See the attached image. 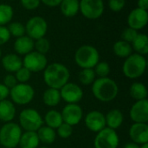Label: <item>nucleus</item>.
I'll list each match as a JSON object with an SVG mask.
<instances>
[{
    "label": "nucleus",
    "instance_id": "nucleus-27",
    "mask_svg": "<svg viewBox=\"0 0 148 148\" xmlns=\"http://www.w3.org/2000/svg\"><path fill=\"white\" fill-rule=\"evenodd\" d=\"M43 122H45L47 126H49L54 130L57 129L63 123L61 113L56 110L49 111L44 117Z\"/></svg>",
    "mask_w": 148,
    "mask_h": 148
},
{
    "label": "nucleus",
    "instance_id": "nucleus-4",
    "mask_svg": "<svg viewBox=\"0 0 148 148\" xmlns=\"http://www.w3.org/2000/svg\"><path fill=\"white\" fill-rule=\"evenodd\" d=\"M147 59L138 53H132L126 58L122 66L123 74L131 79L141 77L147 69Z\"/></svg>",
    "mask_w": 148,
    "mask_h": 148
},
{
    "label": "nucleus",
    "instance_id": "nucleus-43",
    "mask_svg": "<svg viewBox=\"0 0 148 148\" xmlns=\"http://www.w3.org/2000/svg\"><path fill=\"white\" fill-rule=\"evenodd\" d=\"M42 3H43L46 6L49 7H56L60 5L62 0H40Z\"/></svg>",
    "mask_w": 148,
    "mask_h": 148
},
{
    "label": "nucleus",
    "instance_id": "nucleus-41",
    "mask_svg": "<svg viewBox=\"0 0 148 148\" xmlns=\"http://www.w3.org/2000/svg\"><path fill=\"white\" fill-rule=\"evenodd\" d=\"M10 38V34L8 28L5 26H0V45L6 44Z\"/></svg>",
    "mask_w": 148,
    "mask_h": 148
},
{
    "label": "nucleus",
    "instance_id": "nucleus-21",
    "mask_svg": "<svg viewBox=\"0 0 148 148\" xmlns=\"http://www.w3.org/2000/svg\"><path fill=\"white\" fill-rule=\"evenodd\" d=\"M105 119H106V126H108L107 127L111 128L113 130H116L122 125L124 120V116L121 110L112 109L107 113Z\"/></svg>",
    "mask_w": 148,
    "mask_h": 148
},
{
    "label": "nucleus",
    "instance_id": "nucleus-3",
    "mask_svg": "<svg viewBox=\"0 0 148 148\" xmlns=\"http://www.w3.org/2000/svg\"><path fill=\"white\" fill-rule=\"evenodd\" d=\"M75 61L82 69H94L100 62V54L95 47L85 44L76 50Z\"/></svg>",
    "mask_w": 148,
    "mask_h": 148
},
{
    "label": "nucleus",
    "instance_id": "nucleus-42",
    "mask_svg": "<svg viewBox=\"0 0 148 148\" xmlns=\"http://www.w3.org/2000/svg\"><path fill=\"white\" fill-rule=\"evenodd\" d=\"M9 95H10V90L3 84H0V101L7 99Z\"/></svg>",
    "mask_w": 148,
    "mask_h": 148
},
{
    "label": "nucleus",
    "instance_id": "nucleus-1",
    "mask_svg": "<svg viewBox=\"0 0 148 148\" xmlns=\"http://www.w3.org/2000/svg\"><path fill=\"white\" fill-rule=\"evenodd\" d=\"M70 73L69 69L61 63H52L44 69L43 79L49 88L60 90L69 82Z\"/></svg>",
    "mask_w": 148,
    "mask_h": 148
},
{
    "label": "nucleus",
    "instance_id": "nucleus-34",
    "mask_svg": "<svg viewBox=\"0 0 148 148\" xmlns=\"http://www.w3.org/2000/svg\"><path fill=\"white\" fill-rule=\"evenodd\" d=\"M94 68L95 76L99 78H107L110 73V65L107 62H99Z\"/></svg>",
    "mask_w": 148,
    "mask_h": 148
},
{
    "label": "nucleus",
    "instance_id": "nucleus-31",
    "mask_svg": "<svg viewBox=\"0 0 148 148\" xmlns=\"http://www.w3.org/2000/svg\"><path fill=\"white\" fill-rule=\"evenodd\" d=\"M95 73L94 69H82L78 75V79L82 85H89L95 80Z\"/></svg>",
    "mask_w": 148,
    "mask_h": 148
},
{
    "label": "nucleus",
    "instance_id": "nucleus-20",
    "mask_svg": "<svg viewBox=\"0 0 148 148\" xmlns=\"http://www.w3.org/2000/svg\"><path fill=\"white\" fill-rule=\"evenodd\" d=\"M15 116V105L8 99L0 101V120L4 123H9L11 122V120H13Z\"/></svg>",
    "mask_w": 148,
    "mask_h": 148
},
{
    "label": "nucleus",
    "instance_id": "nucleus-30",
    "mask_svg": "<svg viewBox=\"0 0 148 148\" xmlns=\"http://www.w3.org/2000/svg\"><path fill=\"white\" fill-rule=\"evenodd\" d=\"M13 9L6 3H0V26L9 24L13 17Z\"/></svg>",
    "mask_w": 148,
    "mask_h": 148
},
{
    "label": "nucleus",
    "instance_id": "nucleus-35",
    "mask_svg": "<svg viewBox=\"0 0 148 148\" xmlns=\"http://www.w3.org/2000/svg\"><path fill=\"white\" fill-rule=\"evenodd\" d=\"M15 73H16L15 74V77L16 79V81H17V83H20V84H25V83H27L29 80L30 77H31V72L28 69H26L25 67H23V66L21 67Z\"/></svg>",
    "mask_w": 148,
    "mask_h": 148
},
{
    "label": "nucleus",
    "instance_id": "nucleus-9",
    "mask_svg": "<svg viewBox=\"0 0 148 148\" xmlns=\"http://www.w3.org/2000/svg\"><path fill=\"white\" fill-rule=\"evenodd\" d=\"M119 142L120 140L116 131L106 126L97 133L94 145L95 148H117Z\"/></svg>",
    "mask_w": 148,
    "mask_h": 148
},
{
    "label": "nucleus",
    "instance_id": "nucleus-46",
    "mask_svg": "<svg viewBox=\"0 0 148 148\" xmlns=\"http://www.w3.org/2000/svg\"><path fill=\"white\" fill-rule=\"evenodd\" d=\"M140 148H148V144H144V145H141V147Z\"/></svg>",
    "mask_w": 148,
    "mask_h": 148
},
{
    "label": "nucleus",
    "instance_id": "nucleus-25",
    "mask_svg": "<svg viewBox=\"0 0 148 148\" xmlns=\"http://www.w3.org/2000/svg\"><path fill=\"white\" fill-rule=\"evenodd\" d=\"M42 100H43V103L49 107L56 106L62 100L60 91L57 89H54V88H48L43 92Z\"/></svg>",
    "mask_w": 148,
    "mask_h": 148
},
{
    "label": "nucleus",
    "instance_id": "nucleus-49",
    "mask_svg": "<svg viewBox=\"0 0 148 148\" xmlns=\"http://www.w3.org/2000/svg\"><path fill=\"white\" fill-rule=\"evenodd\" d=\"M2 148H6V147H2Z\"/></svg>",
    "mask_w": 148,
    "mask_h": 148
},
{
    "label": "nucleus",
    "instance_id": "nucleus-13",
    "mask_svg": "<svg viewBox=\"0 0 148 148\" xmlns=\"http://www.w3.org/2000/svg\"><path fill=\"white\" fill-rule=\"evenodd\" d=\"M61 114L63 123L71 126L79 124L83 117L82 109L77 104H68L63 107Z\"/></svg>",
    "mask_w": 148,
    "mask_h": 148
},
{
    "label": "nucleus",
    "instance_id": "nucleus-37",
    "mask_svg": "<svg viewBox=\"0 0 148 148\" xmlns=\"http://www.w3.org/2000/svg\"><path fill=\"white\" fill-rule=\"evenodd\" d=\"M138 34L139 33H138L137 31H135V30H134V29H132L130 27L126 28L123 31L122 34H121V38H122L121 40H123L125 42H127L129 44H132V42L135 39V38L137 37Z\"/></svg>",
    "mask_w": 148,
    "mask_h": 148
},
{
    "label": "nucleus",
    "instance_id": "nucleus-44",
    "mask_svg": "<svg viewBox=\"0 0 148 148\" xmlns=\"http://www.w3.org/2000/svg\"><path fill=\"white\" fill-rule=\"evenodd\" d=\"M138 7L139 9L144 10H147L148 9V0H138L137 2Z\"/></svg>",
    "mask_w": 148,
    "mask_h": 148
},
{
    "label": "nucleus",
    "instance_id": "nucleus-36",
    "mask_svg": "<svg viewBox=\"0 0 148 148\" xmlns=\"http://www.w3.org/2000/svg\"><path fill=\"white\" fill-rule=\"evenodd\" d=\"M72 133H73V126H71L66 123H62L57 128V134L62 139L69 138L72 135Z\"/></svg>",
    "mask_w": 148,
    "mask_h": 148
},
{
    "label": "nucleus",
    "instance_id": "nucleus-22",
    "mask_svg": "<svg viewBox=\"0 0 148 148\" xmlns=\"http://www.w3.org/2000/svg\"><path fill=\"white\" fill-rule=\"evenodd\" d=\"M39 143L36 132H24L22 133L18 146L20 148H37Z\"/></svg>",
    "mask_w": 148,
    "mask_h": 148
},
{
    "label": "nucleus",
    "instance_id": "nucleus-18",
    "mask_svg": "<svg viewBox=\"0 0 148 148\" xmlns=\"http://www.w3.org/2000/svg\"><path fill=\"white\" fill-rule=\"evenodd\" d=\"M2 65L8 72H16L23 67V59L15 53L6 54L2 58Z\"/></svg>",
    "mask_w": 148,
    "mask_h": 148
},
{
    "label": "nucleus",
    "instance_id": "nucleus-2",
    "mask_svg": "<svg viewBox=\"0 0 148 148\" xmlns=\"http://www.w3.org/2000/svg\"><path fill=\"white\" fill-rule=\"evenodd\" d=\"M92 92L98 100L111 102L117 97L119 87L116 82L108 77L98 78L92 85Z\"/></svg>",
    "mask_w": 148,
    "mask_h": 148
},
{
    "label": "nucleus",
    "instance_id": "nucleus-19",
    "mask_svg": "<svg viewBox=\"0 0 148 148\" xmlns=\"http://www.w3.org/2000/svg\"><path fill=\"white\" fill-rule=\"evenodd\" d=\"M34 40L28 36H23L17 38L14 42V50L18 55H27L28 53L33 51L34 49Z\"/></svg>",
    "mask_w": 148,
    "mask_h": 148
},
{
    "label": "nucleus",
    "instance_id": "nucleus-12",
    "mask_svg": "<svg viewBox=\"0 0 148 148\" xmlns=\"http://www.w3.org/2000/svg\"><path fill=\"white\" fill-rule=\"evenodd\" d=\"M61 99L68 104H77L83 98V91L75 83H67L60 90Z\"/></svg>",
    "mask_w": 148,
    "mask_h": 148
},
{
    "label": "nucleus",
    "instance_id": "nucleus-32",
    "mask_svg": "<svg viewBox=\"0 0 148 148\" xmlns=\"http://www.w3.org/2000/svg\"><path fill=\"white\" fill-rule=\"evenodd\" d=\"M7 28H8V31H9L10 36H13L16 38L23 37L25 34V26L20 22L10 23Z\"/></svg>",
    "mask_w": 148,
    "mask_h": 148
},
{
    "label": "nucleus",
    "instance_id": "nucleus-10",
    "mask_svg": "<svg viewBox=\"0 0 148 148\" xmlns=\"http://www.w3.org/2000/svg\"><path fill=\"white\" fill-rule=\"evenodd\" d=\"M80 11L88 19H97L104 11L103 0H81Z\"/></svg>",
    "mask_w": 148,
    "mask_h": 148
},
{
    "label": "nucleus",
    "instance_id": "nucleus-23",
    "mask_svg": "<svg viewBox=\"0 0 148 148\" xmlns=\"http://www.w3.org/2000/svg\"><path fill=\"white\" fill-rule=\"evenodd\" d=\"M62 13L68 17L75 16L80 10L79 0H62L60 3Z\"/></svg>",
    "mask_w": 148,
    "mask_h": 148
},
{
    "label": "nucleus",
    "instance_id": "nucleus-7",
    "mask_svg": "<svg viewBox=\"0 0 148 148\" xmlns=\"http://www.w3.org/2000/svg\"><path fill=\"white\" fill-rule=\"evenodd\" d=\"M10 96L15 104L20 106L27 105L30 103L34 99L35 90L30 85L27 83H18L16 86L10 90Z\"/></svg>",
    "mask_w": 148,
    "mask_h": 148
},
{
    "label": "nucleus",
    "instance_id": "nucleus-16",
    "mask_svg": "<svg viewBox=\"0 0 148 148\" xmlns=\"http://www.w3.org/2000/svg\"><path fill=\"white\" fill-rule=\"evenodd\" d=\"M148 22L147 10H144L139 8L134 9L128 15L127 24L130 28L139 31L146 27Z\"/></svg>",
    "mask_w": 148,
    "mask_h": 148
},
{
    "label": "nucleus",
    "instance_id": "nucleus-40",
    "mask_svg": "<svg viewBox=\"0 0 148 148\" xmlns=\"http://www.w3.org/2000/svg\"><path fill=\"white\" fill-rule=\"evenodd\" d=\"M17 81H16V79L15 77V75L13 74H7L4 79H3V85L9 89H12L14 86H16L17 85Z\"/></svg>",
    "mask_w": 148,
    "mask_h": 148
},
{
    "label": "nucleus",
    "instance_id": "nucleus-5",
    "mask_svg": "<svg viewBox=\"0 0 148 148\" xmlns=\"http://www.w3.org/2000/svg\"><path fill=\"white\" fill-rule=\"evenodd\" d=\"M22 128L14 122L5 123L0 129V144L3 147L15 148L22 136Z\"/></svg>",
    "mask_w": 148,
    "mask_h": 148
},
{
    "label": "nucleus",
    "instance_id": "nucleus-39",
    "mask_svg": "<svg viewBox=\"0 0 148 148\" xmlns=\"http://www.w3.org/2000/svg\"><path fill=\"white\" fill-rule=\"evenodd\" d=\"M22 6L26 10H35L39 7L41 1L40 0H20Z\"/></svg>",
    "mask_w": 148,
    "mask_h": 148
},
{
    "label": "nucleus",
    "instance_id": "nucleus-48",
    "mask_svg": "<svg viewBox=\"0 0 148 148\" xmlns=\"http://www.w3.org/2000/svg\"><path fill=\"white\" fill-rule=\"evenodd\" d=\"M40 148H48V147H40Z\"/></svg>",
    "mask_w": 148,
    "mask_h": 148
},
{
    "label": "nucleus",
    "instance_id": "nucleus-38",
    "mask_svg": "<svg viewBox=\"0 0 148 148\" xmlns=\"http://www.w3.org/2000/svg\"><path fill=\"white\" fill-rule=\"evenodd\" d=\"M126 4V0H109L108 6L112 11L119 12L121 11Z\"/></svg>",
    "mask_w": 148,
    "mask_h": 148
},
{
    "label": "nucleus",
    "instance_id": "nucleus-28",
    "mask_svg": "<svg viewBox=\"0 0 148 148\" xmlns=\"http://www.w3.org/2000/svg\"><path fill=\"white\" fill-rule=\"evenodd\" d=\"M129 92L130 96L136 101L144 100L147 98V89L146 85L140 82H134V84H132V85L130 86Z\"/></svg>",
    "mask_w": 148,
    "mask_h": 148
},
{
    "label": "nucleus",
    "instance_id": "nucleus-29",
    "mask_svg": "<svg viewBox=\"0 0 148 148\" xmlns=\"http://www.w3.org/2000/svg\"><path fill=\"white\" fill-rule=\"evenodd\" d=\"M39 141L44 144H52L55 142L56 138V133L55 132L54 129L47 126H42L41 128L38 129L36 132Z\"/></svg>",
    "mask_w": 148,
    "mask_h": 148
},
{
    "label": "nucleus",
    "instance_id": "nucleus-17",
    "mask_svg": "<svg viewBox=\"0 0 148 148\" xmlns=\"http://www.w3.org/2000/svg\"><path fill=\"white\" fill-rule=\"evenodd\" d=\"M129 136L137 145L148 144V126L144 123H134L129 129Z\"/></svg>",
    "mask_w": 148,
    "mask_h": 148
},
{
    "label": "nucleus",
    "instance_id": "nucleus-11",
    "mask_svg": "<svg viewBox=\"0 0 148 148\" xmlns=\"http://www.w3.org/2000/svg\"><path fill=\"white\" fill-rule=\"evenodd\" d=\"M48 65V60L45 55L37 51H31L24 56L23 59V66L30 72H39L43 71Z\"/></svg>",
    "mask_w": 148,
    "mask_h": 148
},
{
    "label": "nucleus",
    "instance_id": "nucleus-47",
    "mask_svg": "<svg viewBox=\"0 0 148 148\" xmlns=\"http://www.w3.org/2000/svg\"><path fill=\"white\" fill-rule=\"evenodd\" d=\"M1 56H2V51H1V49H0V58H1Z\"/></svg>",
    "mask_w": 148,
    "mask_h": 148
},
{
    "label": "nucleus",
    "instance_id": "nucleus-26",
    "mask_svg": "<svg viewBox=\"0 0 148 148\" xmlns=\"http://www.w3.org/2000/svg\"><path fill=\"white\" fill-rule=\"evenodd\" d=\"M113 51L117 57L121 58H127L132 54L133 48L131 44L125 42L123 40H119L114 43L113 46Z\"/></svg>",
    "mask_w": 148,
    "mask_h": 148
},
{
    "label": "nucleus",
    "instance_id": "nucleus-33",
    "mask_svg": "<svg viewBox=\"0 0 148 148\" xmlns=\"http://www.w3.org/2000/svg\"><path fill=\"white\" fill-rule=\"evenodd\" d=\"M34 48L36 49V51L45 55L49 51L50 43L47 38H42L34 42Z\"/></svg>",
    "mask_w": 148,
    "mask_h": 148
},
{
    "label": "nucleus",
    "instance_id": "nucleus-24",
    "mask_svg": "<svg viewBox=\"0 0 148 148\" xmlns=\"http://www.w3.org/2000/svg\"><path fill=\"white\" fill-rule=\"evenodd\" d=\"M132 48L136 53L145 56L148 53V38L146 34L139 33L135 39L132 42Z\"/></svg>",
    "mask_w": 148,
    "mask_h": 148
},
{
    "label": "nucleus",
    "instance_id": "nucleus-14",
    "mask_svg": "<svg viewBox=\"0 0 148 148\" xmlns=\"http://www.w3.org/2000/svg\"><path fill=\"white\" fill-rule=\"evenodd\" d=\"M130 118L134 123L148 122V101L147 99L136 101L130 109Z\"/></svg>",
    "mask_w": 148,
    "mask_h": 148
},
{
    "label": "nucleus",
    "instance_id": "nucleus-45",
    "mask_svg": "<svg viewBox=\"0 0 148 148\" xmlns=\"http://www.w3.org/2000/svg\"><path fill=\"white\" fill-rule=\"evenodd\" d=\"M140 147L139 145H137V144H135V143H134V142H131V143H127V144H126L123 148H140Z\"/></svg>",
    "mask_w": 148,
    "mask_h": 148
},
{
    "label": "nucleus",
    "instance_id": "nucleus-6",
    "mask_svg": "<svg viewBox=\"0 0 148 148\" xmlns=\"http://www.w3.org/2000/svg\"><path fill=\"white\" fill-rule=\"evenodd\" d=\"M19 126L25 132H37L43 126V120L36 110L26 108L19 114Z\"/></svg>",
    "mask_w": 148,
    "mask_h": 148
},
{
    "label": "nucleus",
    "instance_id": "nucleus-15",
    "mask_svg": "<svg viewBox=\"0 0 148 148\" xmlns=\"http://www.w3.org/2000/svg\"><path fill=\"white\" fill-rule=\"evenodd\" d=\"M84 121L86 126L94 133H99L107 126L105 115L99 111L89 112L86 115Z\"/></svg>",
    "mask_w": 148,
    "mask_h": 148
},
{
    "label": "nucleus",
    "instance_id": "nucleus-8",
    "mask_svg": "<svg viewBox=\"0 0 148 148\" xmlns=\"http://www.w3.org/2000/svg\"><path fill=\"white\" fill-rule=\"evenodd\" d=\"M24 26L25 33L33 40L44 38L48 31V24L46 20L40 16L30 17Z\"/></svg>",
    "mask_w": 148,
    "mask_h": 148
}]
</instances>
